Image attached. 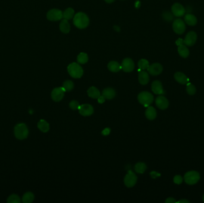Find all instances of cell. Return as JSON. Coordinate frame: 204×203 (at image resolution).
Returning a JSON list of instances; mask_svg holds the SVG:
<instances>
[{"instance_id":"1","label":"cell","mask_w":204,"mask_h":203,"mask_svg":"<svg viewBox=\"0 0 204 203\" xmlns=\"http://www.w3.org/2000/svg\"><path fill=\"white\" fill-rule=\"evenodd\" d=\"M89 18L88 16L83 12L77 13L74 17L73 23L77 27L83 29L86 28L89 25Z\"/></svg>"},{"instance_id":"2","label":"cell","mask_w":204,"mask_h":203,"mask_svg":"<svg viewBox=\"0 0 204 203\" xmlns=\"http://www.w3.org/2000/svg\"><path fill=\"white\" fill-rule=\"evenodd\" d=\"M68 72L71 77L75 79L81 77L84 73L83 68L77 63L70 64L68 67Z\"/></svg>"},{"instance_id":"3","label":"cell","mask_w":204,"mask_h":203,"mask_svg":"<svg viewBox=\"0 0 204 203\" xmlns=\"http://www.w3.org/2000/svg\"><path fill=\"white\" fill-rule=\"evenodd\" d=\"M28 129L24 123H20L14 127L15 136L19 140H24L28 135Z\"/></svg>"},{"instance_id":"4","label":"cell","mask_w":204,"mask_h":203,"mask_svg":"<svg viewBox=\"0 0 204 203\" xmlns=\"http://www.w3.org/2000/svg\"><path fill=\"white\" fill-rule=\"evenodd\" d=\"M153 96L149 92L143 91L138 95V100L145 107L149 106L153 102Z\"/></svg>"},{"instance_id":"5","label":"cell","mask_w":204,"mask_h":203,"mask_svg":"<svg viewBox=\"0 0 204 203\" xmlns=\"http://www.w3.org/2000/svg\"><path fill=\"white\" fill-rule=\"evenodd\" d=\"M200 179V175L196 171H189L186 173L184 180L187 184L193 185L197 184Z\"/></svg>"},{"instance_id":"6","label":"cell","mask_w":204,"mask_h":203,"mask_svg":"<svg viewBox=\"0 0 204 203\" xmlns=\"http://www.w3.org/2000/svg\"><path fill=\"white\" fill-rule=\"evenodd\" d=\"M172 29L174 32L178 35H181L186 30L185 22L180 19L174 20L172 23Z\"/></svg>"},{"instance_id":"7","label":"cell","mask_w":204,"mask_h":203,"mask_svg":"<svg viewBox=\"0 0 204 203\" xmlns=\"http://www.w3.org/2000/svg\"><path fill=\"white\" fill-rule=\"evenodd\" d=\"M47 18L48 20L53 22L60 20L63 18V12L59 9H51L47 14Z\"/></svg>"},{"instance_id":"8","label":"cell","mask_w":204,"mask_h":203,"mask_svg":"<svg viewBox=\"0 0 204 203\" xmlns=\"http://www.w3.org/2000/svg\"><path fill=\"white\" fill-rule=\"evenodd\" d=\"M137 181V177L134 172L129 171L124 178V184L128 188H131L135 185Z\"/></svg>"},{"instance_id":"9","label":"cell","mask_w":204,"mask_h":203,"mask_svg":"<svg viewBox=\"0 0 204 203\" xmlns=\"http://www.w3.org/2000/svg\"><path fill=\"white\" fill-rule=\"evenodd\" d=\"M197 40V34L194 31L189 32L185 37L183 44L187 47H191L195 44Z\"/></svg>"},{"instance_id":"10","label":"cell","mask_w":204,"mask_h":203,"mask_svg":"<svg viewBox=\"0 0 204 203\" xmlns=\"http://www.w3.org/2000/svg\"><path fill=\"white\" fill-rule=\"evenodd\" d=\"M64 90L63 87L56 88L52 91L51 92V98L52 99L56 102H59L61 101L64 95Z\"/></svg>"},{"instance_id":"11","label":"cell","mask_w":204,"mask_h":203,"mask_svg":"<svg viewBox=\"0 0 204 203\" xmlns=\"http://www.w3.org/2000/svg\"><path fill=\"white\" fill-rule=\"evenodd\" d=\"M171 12L174 16L176 17H182L186 13L185 7L181 4L175 3L171 7Z\"/></svg>"},{"instance_id":"12","label":"cell","mask_w":204,"mask_h":203,"mask_svg":"<svg viewBox=\"0 0 204 203\" xmlns=\"http://www.w3.org/2000/svg\"><path fill=\"white\" fill-rule=\"evenodd\" d=\"M163 70L162 66L160 63H153L151 65H149L147 68V71L150 73V75L152 76H157L159 75L162 73Z\"/></svg>"},{"instance_id":"13","label":"cell","mask_w":204,"mask_h":203,"mask_svg":"<svg viewBox=\"0 0 204 203\" xmlns=\"http://www.w3.org/2000/svg\"><path fill=\"white\" fill-rule=\"evenodd\" d=\"M134 63L132 59L126 58L123 60L121 64L122 69L125 72H131L134 69Z\"/></svg>"},{"instance_id":"14","label":"cell","mask_w":204,"mask_h":203,"mask_svg":"<svg viewBox=\"0 0 204 203\" xmlns=\"http://www.w3.org/2000/svg\"><path fill=\"white\" fill-rule=\"evenodd\" d=\"M78 109L79 113L83 116H89L94 113V108L90 104H85L81 105Z\"/></svg>"},{"instance_id":"15","label":"cell","mask_w":204,"mask_h":203,"mask_svg":"<svg viewBox=\"0 0 204 203\" xmlns=\"http://www.w3.org/2000/svg\"><path fill=\"white\" fill-rule=\"evenodd\" d=\"M156 106L161 110H166L168 107L169 102L168 100L164 96H159L156 99Z\"/></svg>"},{"instance_id":"16","label":"cell","mask_w":204,"mask_h":203,"mask_svg":"<svg viewBox=\"0 0 204 203\" xmlns=\"http://www.w3.org/2000/svg\"><path fill=\"white\" fill-rule=\"evenodd\" d=\"M152 90L155 94L162 95L165 94L162 83L160 81H155L152 83Z\"/></svg>"},{"instance_id":"17","label":"cell","mask_w":204,"mask_h":203,"mask_svg":"<svg viewBox=\"0 0 204 203\" xmlns=\"http://www.w3.org/2000/svg\"><path fill=\"white\" fill-rule=\"evenodd\" d=\"M174 78L177 82H178L181 84H183V85L187 84L189 81V78L186 76L184 73H183L181 72H179L175 73Z\"/></svg>"},{"instance_id":"18","label":"cell","mask_w":204,"mask_h":203,"mask_svg":"<svg viewBox=\"0 0 204 203\" xmlns=\"http://www.w3.org/2000/svg\"><path fill=\"white\" fill-rule=\"evenodd\" d=\"M185 22L186 24L189 26H195L197 24V18L191 14H187L185 16Z\"/></svg>"},{"instance_id":"19","label":"cell","mask_w":204,"mask_h":203,"mask_svg":"<svg viewBox=\"0 0 204 203\" xmlns=\"http://www.w3.org/2000/svg\"><path fill=\"white\" fill-rule=\"evenodd\" d=\"M115 90L112 88H105L103 91L102 95L105 97V99L107 100H111L113 99L115 97Z\"/></svg>"},{"instance_id":"20","label":"cell","mask_w":204,"mask_h":203,"mask_svg":"<svg viewBox=\"0 0 204 203\" xmlns=\"http://www.w3.org/2000/svg\"><path fill=\"white\" fill-rule=\"evenodd\" d=\"M178 52H179V55L184 58H187L189 56V53H190L187 46L185 45L184 44L179 45L178 47Z\"/></svg>"},{"instance_id":"21","label":"cell","mask_w":204,"mask_h":203,"mask_svg":"<svg viewBox=\"0 0 204 203\" xmlns=\"http://www.w3.org/2000/svg\"><path fill=\"white\" fill-rule=\"evenodd\" d=\"M139 81L143 85H147L149 82V76L147 72L145 71H141L139 74Z\"/></svg>"},{"instance_id":"22","label":"cell","mask_w":204,"mask_h":203,"mask_svg":"<svg viewBox=\"0 0 204 203\" xmlns=\"http://www.w3.org/2000/svg\"><path fill=\"white\" fill-rule=\"evenodd\" d=\"M60 30L64 33H68L70 31V26L68 20L64 19L60 23L59 25Z\"/></svg>"},{"instance_id":"23","label":"cell","mask_w":204,"mask_h":203,"mask_svg":"<svg viewBox=\"0 0 204 203\" xmlns=\"http://www.w3.org/2000/svg\"><path fill=\"white\" fill-rule=\"evenodd\" d=\"M109 70L112 72H118L122 69L121 66L115 61H111L108 64Z\"/></svg>"},{"instance_id":"24","label":"cell","mask_w":204,"mask_h":203,"mask_svg":"<svg viewBox=\"0 0 204 203\" xmlns=\"http://www.w3.org/2000/svg\"><path fill=\"white\" fill-rule=\"evenodd\" d=\"M145 114H146V117L149 120L152 121L154 120L156 117V111L153 107L150 106L148 107L146 110Z\"/></svg>"},{"instance_id":"25","label":"cell","mask_w":204,"mask_h":203,"mask_svg":"<svg viewBox=\"0 0 204 203\" xmlns=\"http://www.w3.org/2000/svg\"><path fill=\"white\" fill-rule=\"evenodd\" d=\"M87 94L89 97L94 99L98 98L100 96V92L99 90L94 87H90L87 91Z\"/></svg>"},{"instance_id":"26","label":"cell","mask_w":204,"mask_h":203,"mask_svg":"<svg viewBox=\"0 0 204 203\" xmlns=\"http://www.w3.org/2000/svg\"><path fill=\"white\" fill-rule=\"evenodd\" d=\"M38 127L39 129L43 132H47L50 129L49 124L45 120H43V119L39 121L38 123Z\"/></svg>"},{"instance_id":"27","label":"cell","mask_w":204,"mask_h":203,"mask_svg":"<svg viewBox=\"0 0 204 203\" xmlns=\"http://www.w3.org/2000/svg\"><path fill=\"white\" fill-rule=\"evenodd\" d=\"M74 15V10L72 8H68L65 10L63 13V18L66 20H70L72 19Z\"/></svg>"},{"instance_id":"28","label":"cell","mask_w":204,"mask_h":203,"mask_svg":"<svg viewBox=\"0 0 204 203\" xmlns=\"http://www.w3.org/2000/svg\"><path fill=\"white\" fill-rule=\"evenodd\" d=\"M146 164L142 162H139L135 166V171L137 173H143L146 170Z\"/></svg>"},{"instance_id":"29","label":"cell","mask_w":204,"mask_h":203,"mask_svg":"<svg viewBox=\"0 0 204 203\" xmlns=\"http://www.w3.org/2000/svg\"><path fill=\"white\" fill-rule=\"evenodd\" d=\"M33 200H34V196L31 192L25 193L22 198V201L25 203H32Z\"/></svg>"},{"instance_id":"30","label":"cell","mask_w":204,"mask_h":203,"mask_svg":"<svg viewBox=\"0 0 204 203\" xmlns=\"http://www.w3.org/2000/svg\"><path fill=\"white\" fill-rule=\"evenodd\" d=\"M89 60L88 55L85 52H81L77 57V62L80 64L86 63Z\"/></svg>"},{"instance_id":"31","label":"cell","mask_w":204,"mask_h":203,"mask_svg":"<svg viewBox=\"0 0 204 203\" xmlns=\"http://www.w3.org/2000/svg\"><path fill=\"white\" fill-rule=\"evenodd\" d=\"M62 87L66 91H70L74 87V84L72 81L70 80H67L64 82Z\"/></svg>"},{"instance_id":"32","label":"cell","mask_w":204,"mask_h":203,"mask_svg":"<svg viewBox=\"0 0 204 203\" xmlns=\"http://www.w3.org/2000/svg\"><path fill=\"white\" fill-rule=\"evenodd\" d=\"M138 66L141 70L147 69L149 66V63L146 59H141L138 63Z\"/></svg>"},{"instance_id":"33","label":"cell","mask_w":204,"mask_h":203,"mask_svg":"<svg viewBox=\"0 0 204 203\" xmlns=\"http://www.w3.org/2000/svg\"><path fill=\"white\" fill-rule=\"evenodd\" d=\"M186 91L189 95H193L195 94L196 89V87L193 85H192L191 83H188L187 84Z\"/></svg>"},{"instance_id":"34","label":"cell","mask_w":204,"mask_h":203,"mask_svg":"<svg viewBox=\"0 0 204 203\" xmlns=\"http://www.w3.org/2000/svg\"><path fill=\"white\" fill-rule=\"evenodd\" d=\"M7 202L10 203H20V200L19 197L18 196H17L16 194H13L8 198Z\"/></svg>"},{"instance_id":"35","label":"cell","mask_w":204,"mask_h":203,"mask_svg":"<svg viewBox=\"0 0 204 203\" xmlns=\"http://www.w3.org/2000/svg\"><path fill=\"white\" fill-rule=\"evenodd\" d=\"M79 106H79V104L78 102L75 101V100H73L69 103L70 108L72 110H76L77 109H78L79 107Z\"/></svg>"},{"instance_id":"36","label":"cell","mask_w":204,"mask_h":203,"mask_svg":"<svg viewBox=\"0 0 204 203\" xmlns=\"http://www.w3.org/2000/svg\"><path fill=\"white\" fill-rule=\"evenodd\" d=\"M174 182L176 184L180 185L181 184L183 181V178L180 176V175H176L174 176Z\"/></svg>"},{"instance_id":"37","label":"cell","mask_w":204,"mask_h":203,"mask_svg":"<svg viewBox=\"0 0 204 203\" xmlns=\"http://www.w3.org/2000/svg\"><path fill=\"white\" fill-rule=\"evenodd\" d=\"M163 16H164V18L167 21H171L173 19L172 14L171 13H169V12H166L164 14Z\"/></svg>"},{"instance_id":"38","label":"cell","mask_w":204,"mask_h":203,"mask_svg":"<svg viewBox=\"0 0 204 203\" xmlns=\"http://www.w3.org/2000/svg\"><path fill=\"white\" fill-rule=\"evenodd\" d=\"M110 129L107 127V128H105L103 131H102V133L105 135V136H106V135H108L110 133Z\"/></svg>"},{"instance_id":"39","label":"cell","mask_w":204,"mask_h":203,"mask_svg":"<svg viewBox=\"0 0 204 203\" xmlns=\"http://www.w3.org/2000/svg\"><path fill=\"white\" fill-rule=\"evenodd\" d=\"M176 202V200L172 197L168 198L166 200V203H174Z\"/></svg>"},{"instance_id":"40","label":"cell","mask_w":204,"mask_h":203,"mask_svg":"<svg viewBox=\"0 0 204 203\" xmlns=\"http://www.w3.org/2000/svg\"><path fill=\"white\" fill-rule=\"evenodd\" d=\"M97 99H98V102L100 104H103L104 102H105V97L103 95L100 96Z\"/></svg>"},{"instance_id":"41","label":"cell","mask_w":204,"mask_h":203,"mask_svg":"<svg viewBox=\"0 0 204 203\" xmlns=\"http://www.w3.org/2000/svg\"><path fill=\"white\" fill-rule=\"evenodd\" d=\"M179 203H189V201L187 200H185V199H183V200H181L178 201Z\"/></svg>"},{"instance_id":"42","label":"cell","mask_w":204,"mask_h":203,"mask_svg":"<svg viewBox=\"0 0 204 203\" xmlns=\"http://www.w3.org/2000/svg\"><path fill=\"white\" fill-rule=\"evenodd\" d=\"M105 2H106L107 3H112V2H113L114 1H115V0H105Z\"/></svg>"},{"instance_id":"43","label":"cell","mask_w":204,"mask_h":203,"mask_svg":"<svg viewBox=\"0 0 204 203\" xmlns=\"http://www.w3.org/2000/svg\"><path fill=\"white\" fill-rule=\"evenodd\" d=\"M202 199H203V201L204 202V196H203V197H202Z\"/></svg>"}]
</instances>
